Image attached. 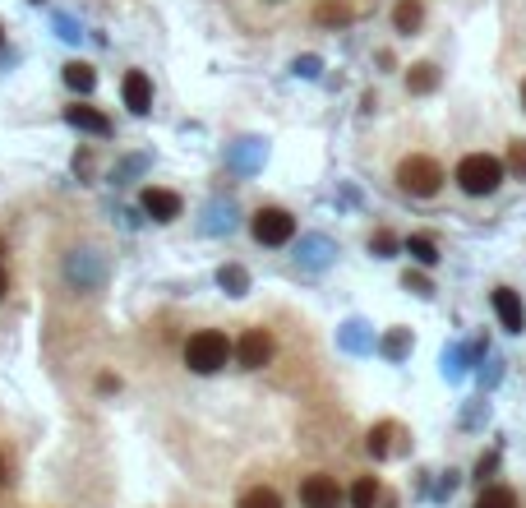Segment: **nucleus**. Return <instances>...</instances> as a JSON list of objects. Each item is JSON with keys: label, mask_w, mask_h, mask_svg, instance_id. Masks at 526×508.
Instances as JSON below:
<instances>
[{"label": "nucleus", "mask_w": 526, "mask_h": 508, "mask_svg": "<svg viewBox=\"0 0 526 508\" xmlns=\"http://www.w3.org/2000/svg\"><path fill=\"white\" fill-rule=\"evenodd\" d=\"M5 291H10V273L0 268V301H5Z\"/></svg>", "instance_id": "obj_27"}, {"label": "nucleus", "mask_w": 526, "mask_h": 508, "mask_svg": "<svg viewBox=\"0 0 526 508\" xmlns=\"http://www.w3.org/2000/svg\"><path fill=\"white\" fill-rule=\"evenodd\" d=\"M120 97H125V107H130L134 116H148V111H153V79H148L144 70H130L125 84H120Z\"/></svg>", "instance_id": "obj_7"}, {"label": "nucleus", "mask_w": 526, "mask_h": 508, "mask_svg": "<svg viewBox=\"0 0 526 508\" xmlns=\"http://www.w3.org/2000/svg\"><path fill=\"white\" fill-rule=\"evenodd\" d=\"M494 315H499V324L508 328V333H522L526 328V310H522V301H517V291L513 287H494Z\"/></svg>", "instance_id": "obj_9"}, {"label": "nucleus", "mask_w": 526, "mask_h": 508, "mask_svg": "<svg viewBox=\"0 0 526 508\" xmlns=\"http://www.w3.org/2000/svg\"><path fill=\"white\" fill-rule=\"evenodd\" d=\"M508 167H513L517 176H526V144H522V139H517V144L508 148Z\"/></svg>", "instance_id": "obj_22"}, {"label": "nucleus", "mask_w": 526, "mask_h": 508, "mask_svg": "<svg viewBox=\"0 0 526 508\" xmlns=\"http://www.w3.org/2000/svg\"><path fill=\"white\" fill-rule=\"evenodd\" d=\"M457 185L467 194H494L503 185V162L490 158V153H467V158L457 162Z\"/></svg>", "instance_id": "obj_3"}, {"label": "nucleus", "mask_w": 526, "mask_h": 508, "mask_svg": "<svg viewBox=\"0 0 526 508\" xmlns=\"http://www.w3.org/2000/svg\"><path fill=\"white\" fill-rule=\"evenodd\" d=\"M476 508H517V490H508V485H490V490H480Z\"/></svg>", "instance_id": "obj_17"}, {"label": "nucleus", "mask_w": 526, "mask_h": 508, "mask_svg": "<svg viewBox=\"0 0 526 508\" xmlns=\"http://www.w3.org/2000/svg\"><path fill=\"white\" fill-rule=\"evenodd\" d=\"M139 204H144V213H148L153 222H176V218H180V208H185L176 190H157V185H148Z\"/></svg>", "instance_id": "obj_8"}, {"label": "nucleus", "mask_w": 526, "mask_h": 508, "mask_svg": "<svg viewBox=\"0 0 526 508\" xmlns=\"http://www.w3.org/2000/svg\"><path fill=\"white\" fill-rule=\"evenodd\" d=\"M314 19H319V24H351V19H356V10H351V5H342V0H328V5H319V10H314Z\"/></svg>", "instance_id": "obj_19"}, {"label": "nucleus", "mask_w": 526, "mask_h": 508, "mask_svg": "<svg viewBox=\"0 0 526 508\" xmlns=\"http://www.w3.org/2000/svg\"><path fill=\"white\" fill-rule=\"evenodd\" d=\"M407 287H411V291H420V296H430V282L416 278V273H407Z\"/></svg>", "instance_id": "obj_24"}, {"label": "nucleus", "mask_w": 526, "mask_h": 508, "mask_svg": "<svg viewBox=\"0 0 526 508\" xmlns=\"http://www.w3.org/2000/svg\"><path fill=\"white\" fill-rule=\"evenodd\" d=\"M236 508H282V495H277L273 485H250Z\"/></svg>", "instance_id": "obj_14"}, {"label": "nucleus", "mask_w": 526, "mask_h": 508, "mask_svg": "<svg viewBox=\"0 0 526 508\" xmlns=\"http://www.w3.org/2000/svg\"><path fill=\"white\" fill-rule=\"evenodd\" d=\"M65 84H70L74 93H93V84H97L93 65H88V61H70V65H65Z\"/></svg>", "instance_id": "obj_15"}, {"label": "nucleus", "mask_w": 526, "mask_h": 508, "mask_svg": "<svg viewBox=\"0 0 526 508\" xmlns=\"http://www.w3.org/2000/svg\"><path fill=\"white\" fill-rule=\"evenodd\" d=\"M490 472H494V453H490V458H480V467H476V476H480V481H485Z\"/></svg>", "instance_id": "obj_25"}, {"label": "nucleus", "mask_w": 526, "mask_h": 508, "mask_svg": "<svg viewBox=\"0 0 526 508\" xmlns=\"http://www.w3.org/2000/svg\"><path fill=\"white\" fill-rule=\"evenodd\" d=\"M407 88H411V93H434V88H439V70H434L430 61H425V65H411Z\"/></svg>", "instance_id": "obj_16"}, {"label": "nucleus", "mask_w": 526, "mask_h": 508, "mask_svg": "<svg viewBox=\"0 0 526 508\" xmlns=\"http://www.w3.org/2000/svg\"><path fill=\"white\" fill-rule=\"evenodd\" d=\"M411 347V338H407V333H402V328H397V333H388V338H383V356H393V361H397V356H402V351H407Z\"/></svg>", "instance_id": "obj_21"}, {"label": "nucleus", "mask_w": 526, "mask_h": 508, "mask_svg": "<svg viewBox=\"0 0 526 508\" xmlns=\"http://www.w3.org/2000/svg\"><path fill=\"white\" fill-rule=\"evenodd\" d=\"M383 490L374 476H356V485H351V508H379Z\"/></svg>", "instance_id": "obj_13"}, {"label": "nucleus", "mask_w": 526, "mask_h": 508, "mask_svg": "<svg viewBox=\"0 0 526 508\" xmlns=\"http://www.w3.org/2000/svg\"><path fill=\"white\" fill-rule=\"evenodd\" d=\"M402 435H407V430H402L397 421H379L370 430V453L374 458H393V453H402V444H397Z\"/></svg>", "instance_id": "obj_11"}, {"label": "nucleus", "mask_w": 526, "mask_h": 508, "mask_svg": "<svg viewBox=\"0 0 526 508\" xmlns=\"http://www.w3.org/2000/svg\"><path fill=\"white\" fill-rule=\"evenodd\" d=\"M217 282H222V287H227L231 296H240V291L250 287V278H245V268H236V264H227V268H222V273H217Z\"/></svg>", "instance_id": "obj_20"}, {"label": "nucleus", "mask_w": 526, "mask_h": 508, "mask_svg": "<svg viewBox=\"0 0 526 508\" xmlns=\"http://www.w3.org/2000/svg\"><path fill=\"white\" fill-rule=\"evenodd\" d=\"M397 185L407 194H416V199H434L443 190V167L434 158H425V153H411V158L397 162Z\"/></svg>", "instance_id": "obj_2"}, {"label": "nucleus", "mask_w": 526, "mask_h": 508, "mask_svg": "<svg viewBox=\"0 0 526 508\" xmlns=\"http://www.w3.org/2000/svg\"><path fill=\"white\" fill-rule=\"evenodd\" d=\"M522 107H526V84H522Z\"/></svg>", "instance_id": "obj_30"}, {"label": "nucleus", "mask_w": 526, "mask_h": 508, "mask_svg": "<svg viewBox=\"0 0 526 508\" xmlns=\"http://www.w3.org/2000/svg\"><path fill=\"white\" fill-rule=\"evenodd\" d=\"M374 250H379V254H393L397 250V236H393V231H379V236H374Z\"/></svg>", "instance_id": "obj_23"}, {"label": "nucleus", "mask_w": 526, "mask_h": 508, "mask_svg": "<svg viewBox=\"0 0 526 508\" xmlns=\"http://www.w3.org/2000/svg\"><path fill=\"white\" fill-rule=\"evenodd\" d=\"M420 24H425V5L420 0H397L393 5V28L397 33H420Z\"/></svg>", "instance_id": "obj_12"}, {"label": "nucleus", "mask_w": 526, "mask_h": 508, "mask_svg": "<svg viewBox=\"0 0 526 508\" xmlns=\"http://www.w3.org/2000/svg\"><path fill=\"white\" fill-rule=\"evenodd\" d=\"M273 361V333L268 328H245L236 342V365L240 370H263Z\"/></svg>", "instance_id": "obj_5"}, {"label": "nucleus", "mask_w": 526, "mask_h": 508, "mask_svg": "<svg viewBox=\"0 0 526 508\" xmlns=\"http://www.w3.org/2000/svg\"><path fill=\"white\" fill-rule=\"evenodd\" d=\"M0 47H5V28H0Z\"/></svg>", "instance_id": "obj_29"}, {"label": "nucleus", "mask_w": 526, "mask_h": 508, "mask_svg": "<svg viewBox=\"0 0 526 508\" xmlns=\"http://www.w3.org/2000/svg\"><path fill=\"white\" fill-rule=\"evenodd\" d=\"M10 485V462H5V453H0V490Z\"/></svg>", "instance_id": "obj_26"}, {"label": "nucleus", "mask_w": 526, "mask_h": 508, "mask_svg": "<svg viewBox=\"0 0 526 508\" xmlns=\"http://www.w3.org/2000/svg\"><path fill=\"white\" fill-rule=\"evenodd\" d=\"M407 254L416 259V264H425V268L439 264V245H434L430 236H411V241H407Z\"/></svg>", "instance_id": "obj_18"}, {"label": "nucleus", "mask_w": 526, "mask_h": 508, "mask_svg": "<svg viewBox=\"0 0 526 508\" xmlns=\"http://www.w3.org/2000/svg\"><path fill=\"white\" fill-rule=\"evenodd\" d=\"M231 356H236V342H227V333H217V328H199L185 342V365L194 375H217Z\"/></svg>", "instance_id": "obj_1"}, {"label": "nucleus", "mask_w": 526, "mask_h": 508, "mask_svg": "<svg viewBox=\"0 0 526 508\" xmlns=\"http://www.w3.org/2000/svg\"><path fill=\"white\" fill-rule=\"evenodd\" d=\"M0 254H10V245H5V236H0Z\"/></svg>", "instance_id": "obj_28"}, {"label": "nucleus", "mask_w": 526, "mask_h": 508, "mask_svg": "<svg viewBox=\"0 0 526 508\" xmlns=\"http://www.w3.org/2000/svg\"><path fill=\"white\" fill-rule=\"evenodd\" d=\"M65 121L74 125V130H84V134H97V139H107L111 134V116L107 111H97V107H65Z\"/></svg>", "instance_id": "obj_10"}, {"label": "nucleus", "mask_w": 526, "mask_h": 508, "mask_svg": "<svg viewBox=\"0 0 526 508\" xmlns=\"http://www.w3.org/2000/svg\"><path fill=\"white\" fill-rule=\"evenodd\" d=\"M250 236L259 245H287L296 236V218H291L287 208H259L250 222Z\"/></svg>", "instance_id": "obj_4"}, {"label": "nucleus", "mask_w": 526, "mask_h": 508, "mask_svg": "<svg viewBox=\"0 0 526 508\" xmlns=\"http://www.w3.org/2000/svg\"><path fill=\"white\" fill-rule=\"evenodd\" d=\"M300 504L305 508H337L342 504V490H337V481L328 472H314L300 481Z\"/></svg>", "instance_id": "obj_6"}]
</instances>
